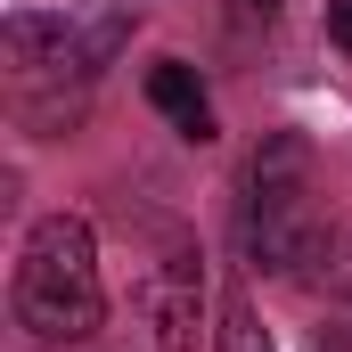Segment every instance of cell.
I'll return each instance as SVG.
<instances>
[{
	"mask_svg": "<svg viewBox=\"0 0 352 352\" xmlns=\"http://www.w3.org/2000/svg\"><path fill=\"white\" fill-rule=\"evenodd\" d=\"M8 311L33 344H90L107 328V278H98V238L82 213H41L8 270Z\"/></svg>",
	"mask_w": 352,
	"mask_h": 352,
	"instance_id": "6da1fadb",
	"label": "cell"
},
{
	"mask_svg": "<svg viewBox=\"0 0 352 352\" xmlns=\"http://www.w3.org/2000/svg\"><path fill=\"white\" fill-rule=\"evenodd\" d=\"M238 246L270 278H303L328 254V213H320V173H311V140L303 131H270L246 164L238 197Z\"/></svg>",
	"mask_w": 352,
	"mask_h": 352,
	"instance_id": "7a4b0ae2",
	"label": "cell"
},
{
	"mask_svg": "<svg viewBox=\"0 0 352 352\" xmlns=\"http://www.w3.org/2000/svg\"><path fill=\"white\" fill-rule=\"evenodd\" d=\"M140 320H148L156 352H197L205 344V254L188 238H173L148 263V278H140Z\"/></svg>",
	"mask_w": 352,
	"mask_h": 352,
	"instance_id": "3957f363",
	"label": "cell"
},
{
	"mask_svg": "<svg viewBox=\"0 0 352 352\" xmlns=\"http://www.w3.org/2000/svg\"><path fill=\"white\" fill-rule=\"evenodd\" d=\"M90 58H98V50H90L66 16H33V8L8 16V66H16L25 90H41V82H90Z\"/></svg>",
	"mask_w": 352,
	"mask_h": 352,
	"instance_id": "277c9868",
	"label": "cell"
},
{
	"mask_svg": "<svg viewBox=\"0 0 352 352\" xmlns=\"http://www.w3.org/2000/svg\"><path fill=\"white\" fill-rule=\"evenodd\" d=\"M148 107L173 123L180 140H213V98H205V82H197V66H180V58H156V74H148Z\"/></svg>",
	"mask_w": 352,
	"mask_h": 352,
	"instance_id": "5b68a950",
	"label": "cell"
},
{
	"mask_svg": "<svg viewBox=\"0 0 352 352\" xmlns=\"http://www.w3.org/2000/svg\"><path fill=\"white\" fill-rule=\"evenodd\" d=\"M213 352H270V328H263V311H254L246 295H230V303H221V328H213Z\"/></svg>",
	"mask_w": 352,
	"mask_h": 352,
	"instance_id": "8992f818",
	"label": "cell"
},
{
	"mask_svg": "<svg viewBox=\"0 0 352 352\" xmlns=\"http://www.w3.org/2000/svg\"><path fill=\"white\" fill-rule=\"evenodd\" d=\"M270 16H278V0H230V25H238V33H254Z\"/></svg>",
	"mask_w": 352,
	"mask_h": 352,
	"instance_id": "52a82bcc",
	"label": "cell"
},
{
	"mask_svg": "<svg viewBox=\"0 0 352 352\" xmlns=\"http://www.w3.org/2000/svg\"><path fill=\"white\" fill-rule=\"evenodd\" d=\"M328 33H336V50H352V0H328Z\"/></svg>",
	"mask_w": 352,
	"mask_h": 352,
	"instance_id": "ba28073f",
	"label": "cell"
},
{
	"mask_svg": "<svg viewBox=\"0 0 352 352\" xmlns=\"http://www.w3.org/2000/svg\"><path fill=\"white\" fill-rule=\"evenodd\" d=\"M311 352H352V336H344V328H320V336H311Z\"/></svg>",
	"mask_w": 352,
	"mask_h": 352,
	"instance_id": "9c48e42d",
	"label": "cell"
}]
</instances>
